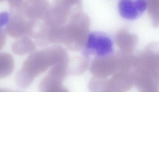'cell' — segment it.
<instances>
[{"mask_svg": "<svg viewBox=\"0 0 159 159\" xmlns=\"http://www.w3.org/2000/svg\"><path fill=\"white\" fill-rule=\"evenodd\" d=\"M68 61V55L61 46L55 45L35 51L25 60L15 77L17 86L29 87L35 78L52 66Z\"/></svg>", "mask_w": 159, "mask_h": 159, "instance_id": "cell-1", "label": "cell"}, {"mask_svg": "<svg viewBox=\"0 0 159 159\" xmlns=\"http://www.w3.org/2000/svg\"><path fill=\"white\" fill-rule=\"evenodd\" d=\"M132 78L139 91H159V66L144 52L135 55Z\"/></svg>", "mask_w": 159, "mask_h": 159, "instance_id": "cell-2", "label": "cell"}, {"mask_svg": "<svg viewBox=\"0 0 159 159\" xmlns=\"http://www.w3.org/2000/svg\"><path fill=\"white\" fill-rule=\"evenodd\" d=\"M89 17L83 11L72 15L66 23L58 27L53 36L55 44H61L70 49L73 48L77 40L86 36L90 25Z\"/></svg>", "mask_w": 159, "mask_h": 159, "instance_id": "cell-3", "label": "cell"}, {"mask_svg": "<svg viewBox=\"0 0 159 159\" xmlns=\"http://www.w3.org/2000/svg\"><path fill=\"white\" fill-rule=\"evenodd\" d=\"M68 62L56 64L49 69L40 82L39 90L42 92L67 91L63 85L62 82L66 76Z\"/></svg>", "mask_w": 159, "mask_h": 159, "instance_id": "cell-4", "label": "cell"}, {"mask_svg": "<svg viewBox=\"0 0 159 159\" xmlns=\"http://www.w3.org/2000/svg\"><path fill=\"white\" fill-rule=\"evenodd\" d=\"M118 9L121 17L133 20L142 16L147 9V4L145 0H120Z\"/></svg>", "mask_w": 159, "mask_h": 159, "instance_id": "cell-5", "label": "cell"}, {"mask_svg": "<svg viewBox=\"0 0 159 159\" xmlns=\"http://www.w3.org/2000/svg\"><path fill=\"white\" fill-rule=\"evenodd\" d=\"M86 43L87 49L100 56L109 54L112 50L111 40L101 33H93L88 37Z\"/></svg>", "mask_w": 159, "mask_h": 159, "instance_id": "cell-6", "label": "cell"}, {"mask_svg": "<svg viewBox=\"0 0 159 159\" xmlns=\"http://www.w3.org/2000/svg\"><path fill=\"white\" fill-rule=\"evenodd\" d=\"M35 44L30 38L24 36L17 39L13 43L11 49L12 53L16 55H29L35 51Z\"/></svg>", "mask_w": 159, "mask_h": 159, "instance_id": "cell-7", "label": "cell"}, {"mask_svg": "<svg viewBox=\"0 0 159 159\" xmlns=\"http://www.w3.org/2000/svg\"><path fill=\"white\" fill-rule=\"evenodd\" d=\"M117 39L119 40V45L124 53L132 54L138 43V38L135 34L122 29L117 35Z\"/></svg>", "mask_w": 159, "mask_h": 159, "instance_id": "cell-8", "label": "cell"}, {"mask_svg": "<svg viewBox=\"0 0 159 159\" xmlns=\"http://www.w3.org/2000/svg\"><path fill=\"white\" fill-rule=\"evenodd\" d=\"M14 68L13 58L10 54L2 53L0 55V78L3 79L10 76Z\"/></svg>", "mask_w": 159, "mask_h": 159, "instance_id": "cell-9", "label": "cell"}, {"mask_svg": "<svg viewBox=\"0 0 159 159\" xmlns=\"http://www.w3.org/2000/svg\"><path fill=\"white\" fill-rule=\"evenodd\" d=\"M148 13L153 26L159 27V0H145Z\"/></svg>", "mask_w": 159, "mask_h": 159, "instance_id": "cell-10", "label": "cell"}, {"mask_svg": "<svg viewBox=\"0 0 159 159\" xmlns=\"http://www.w3.org/2000/svg\"><path fill=\"white\" fill-rule=\"evenodd\" d=\"M4 33L2 32V34H1L0 40V48L1 49L4 46L6 41V37Z\"/></svg>", "mask_w": 159, "mask_h": 159, "instance_id": "cell-11", "label": "cell"}]
</instances>
